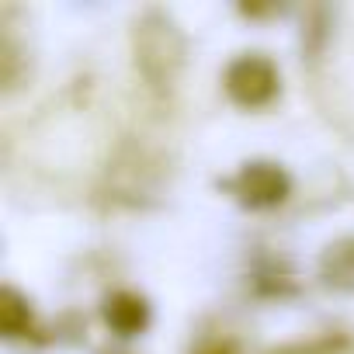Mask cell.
Instances as JSON below:
<instances>
[{
    "label": "cell",
    "mask_w": 354,
    "mask_h": 354,
    "mask_svg": "<svg viewBox=\"0 0 354 354\" xmlns=\"http://www.w3.org/2000/svg\"><path fill=\"white\" fill-rule=\"evenodd\" d=\"M192 354H236V347H233V340H226V337H209V340H202Z\"/></svg>",
    "instance_id": "cell-8"
},
{
    "label": "cell",
    "mask_w": 354,
    "mask_h": 354,
    "mask_svg": "<svg viewBox=\"0 0 354 354\" xmlns=\"http://www.w3.org/2000/svg\"><path fill=\"white\" fill-rule=\"evenodd\" d=\"M132 53H136V70L142 73V80L156 91H170L185 70L188 42L170 15L142 11L132 28Z\"/></svg>",
    "instance_id": "cell-1"
},
{
    "label": "cell",
    "mask_w": 354,
    "mask_h": 354,
    "mask_svg": "<svg viewBox=\"0 0 354 354\" xmlns=\"http://www.w3.org/2000/svg\"><path fill=\"white\" fill-rule=\"evenodd\" d=\"M32 326V309H28V299L4 285L0 288V330H4V337H25Z\"/></svg>",
    "instance_id": "cell-6"
},
{
    "label": "cell",
    "mask_w": 354,
    "mask_h": 354,
    "mask_svg": "<svg viewBox=\"0 0 354 354\" xmlns=\"http://www.w3.org/2000/svg\"><path fill=\"white\" fill-rule=\"evenodd\" d=\"M104 323L118 333V337H136L149 326V302L129 288H118L104 299Z\"/></svg>",
    "instance_id": "cell-4"
},
{
    "label": "cell",
    "mask_w": 354,
    "mask_h": 354,
    "mask_svg": "<svg viewBox=\"0 0 354 354\" xmlns=\"http://www.w3.org/2000/svg\"><path fill=\"white\" fill-rule=\"evenodd\" d=\"M223 87L240 108H264L278 94V66L264 53H243L226 66Z\"/></svg>",
    "instance_id": "cell-2"
},
{
    "label": "cell",
    "mask_w": 354,
    "mask_h": 354,
    "mask_svg": "<svg viewBox=\"0 0 354 354\" xmlns=\"http://www.w3.org/2000/svg\"><path fill=\"white\" fill-rule=\"evenodd\" d=\"M319 278L326 288L337 292H354V236H340L326 243L319 257Z\"/></svg>",
    "instance_id": "cell-5"
},
{
    "label": "cell",
    "mask_w": 354,
    "mask_h": 354,
    "mask_svg": "<svg viewBox=\"0 0 354 354\" xmlns=\"http://www.w3.org/2000/svg\"><path fill=\"white\" fill-rule=\"evenodd\" d=\"M344 347H347V337L344 333H323V337H313V340L274 347L271 354H340Z\"/></svg>",
    "instance_id": "cell-7"
},
{
    "label": "cell",
    "mask_w": 354,
    "mask_h": 354,
    "mask_svg": "<svg viewBox=\"0 0 354 354\" xmlns=\"http://www.w3.org/2000/svg\"><path fill=\"white\" fill-rule=\"evenodd\" d=\"M240 205L247 209H274L288 198L292 192V177L285 174V167L271 163V160H250L236 170V177L226 185Z\"/></svg>",
    "instance_id": "cell-3"
}]
</instances>
